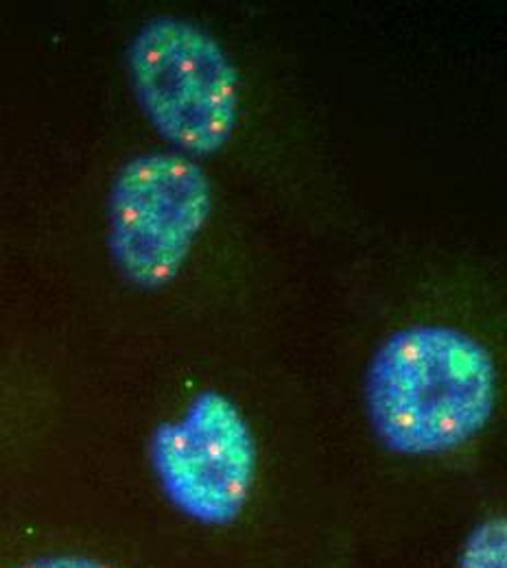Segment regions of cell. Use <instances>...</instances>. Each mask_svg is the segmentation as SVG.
<instances>
[{
  "mask_svg": "<svg viewBox=\"0 0 507 568\" xmlns=\"http://www.w3.org/2000/svg\"><path fill=\"white\" fill-rule=\"evenodd\" d=\"M256 439L236 403L200 392L186 412L158 426L151 464L166 498L191 520L230 527L247 507L256 484Z\"/></svg>",
  "mask_w": 507,
  "mask_h": 568,
  "instance_id": "cell-4",
  "label": "cell"
},
{
  "mask_svg": "<svg viewBox=\"0 0 507 568\" xmlns=\"http://www.w3.org/2000/svg\"><path fill=\"white\" fill-rule=\"evenodd\" d=\"M11 568H116L101 558L77 554V551H55V554H42L36 558H29L24 562H18Z\"/></svg>",
  "mask_w": 507,
  "mask_h": 568,
  "instance_id": "cell-6",
  "label": "cell"
},
{
  "mask_svg": "<svg viewBox=\"0 0 507 568\" xmlns=\"http://www.w3.org/2000/svg\"><path fill=\"white\" fill-rule=\"evenodd\" d=\"M213 213V184L180 151H151L116 175L108 204V243L136 286L173 283Z\"/></svg>",
  "mask_w": 507,
  "mask_h": 568,
  "instance_id": "cell-3",
  "label": "cell"
},
{
  "mask_svg": "<svg viewBox=\"0 0 507 568\" xmlns=\"http://www.w3.org/2000/svg\"><path fill=\"white\" fill-rule=\"evenodd\" d=\"M506 518L495 514L477 523L464 538L457 568H506Z\"/></svg>",
  "mask_w": 507,
  "mask_h": 568,
  "instance_id": "cell-5",
  "label": "cell"
},
{
  "mask_svg": "<svg viewBox=\"0 0 507 568\" xmlns=\"http://www.w3.org/2000/svg\"><path fill=\"white\" fill-rule=\"evenodd\" d=\"M499 403V369L473 335L416 324L387 337L365 376V409L385 448L435 457L473 442Z\"/></svg>",
  "mask_w": 507,
  "mask_h": 568,
  "instance_id": "cell-1",
  "label": "cell"
},
{
  "mask_svg": "<svg viewBox=\"0 0 507 568\" xmlns=\"http://www.w3.org/2000/svg\"><path fill=\"white\" fill-rule=\"evenodd\" d=\"M130 77L149 123L180 153L213 155L239 123V72L217 40L182 18L160 16L132 40Z\"/></svg>",
  "mask_w": 507,
  "mask_h": 568,
  "instance_id": "cell-2",
  "label": "cell"
}]
</instances>
